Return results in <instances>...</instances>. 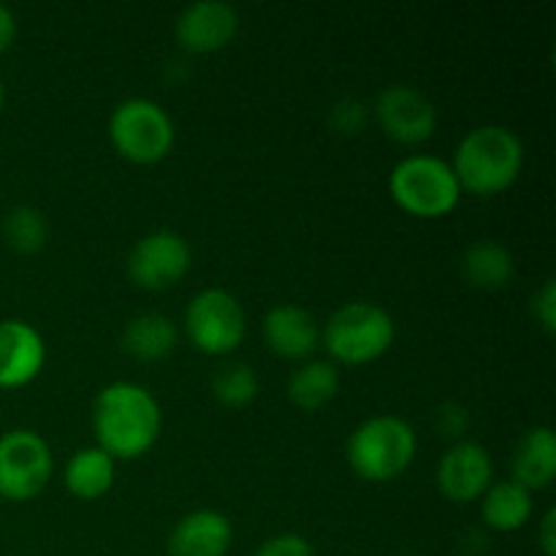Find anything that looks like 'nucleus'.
<instances>
[{
    "label": "nucleus",
    "instance_id": "1",
    "mask_svg": "<svg viewBox=\"0 0 556 556\" xmlns=\"http://www.w3.org/2000/svg\"><path fill=\"white\" fill-rule=\"evenodd\" d=\"M163 410L147 386L136 380L106 383L92 400V432L114 459H136L161 438Z\"/></svg>",
    "mask_w": 556,
    "mask_h": 556
},
{
    "label": "nucleus",
    "instance_id": "2",
    "mask_svg": "<svg viewBox=\"0 0 556 556\" xmlns=\"http://www.w3.org/2000/svg\"><path fill=\"white\" fill-rule=\"evenodd\" d=\"M462 190L494 195L510 188L525 166V144L508 125L486 123L467 130L451 157Z\"/></svg>",
    "mask_w": 556,
    "mask_h": 556
},
{
    "label": "nucleus",
    "instance_id": "3",
    "mask_svg": "<svg viewBox=\"0 0 556 556\" xmlns=\"http://www.w3.org/2000/svg\"><path fill=\"white\" fill-rule=\"evenodd\" d=\"M418 434L410 421L394 413L364 418L345 443L348 465L364 481H394L416 459Z\"/></svg>",
    "mask_w": 556,
    "mask_h": 556
},
{
    "label": "nucleus",
    "instance_id": "4",
    "mask_svg": "<svg viewBox=\"0 0 556 556\" xmlns=\"http://www.w3.org/2000/svg\"><path fill=\"white\" fill-rule=\"evenodd\" d=\"M389 190L402 210L418 217L448 215L462 199V185L451 161L432 152L400 157L389 174Z\"/></svg>",
    "mask_w": 556,
    "mask_h": 556
},
{
    "label": "nucleus",
    "instance_id": "5",
    "mask_svg": "<svg viewBox=\"0 0 556 556\" xmlns=\"http://www.w3.org/2000/svg\"><path fill=\"white\" fill-rule=\"evenodd\" d=\"M394 337V318L375 302L342 304L320 326V342L329 351L331 362L342 364H364L383 356Z\"/></svg>",
    "mask_w": 556,
    "mask_h": 556
},
{
    "label": "nucleus",
    "instance_id": "6",
    "mask_svg": "<svg viewBox=\"0 0 556 556\" xmlns=\"http://www.w3.org/2000/svg\"><path fill=\"white\" fill-rule=\"evenodd\" d=\"M109 139L128 161L155 163L172 152L177 128L168 109L155 98L130 96L109 114Z\"/></svg>",
    "mask_w": 556,
    "mask_h": 556
},
{
    "label": "nucleus",
    "instance_id": "7",
    "mask_svg": "<svg viewBox=\"0 0 556 556\" xmlns=\"http://www.w3.org/2000/svg\"><path fill=\"white\" fill-rule=\"evenodd\" d=\"M185 331L204 353H231L248 331L242 302L228 288H201L185 307Z\"/></svg>",
    "mask_w": 556,
    "mask_h": 556
},
{
    "label": "nucleus",
    "instance_id": "8",
    "mask_svg": "<svg viewBox=\"0 0 556 556\" xmlns=\"http://www.w3.org/2000/svg\"><path fill=\"white\" fill-rule=\"evenodd\" d=\"M52 470V448L36 429H9L0 434V497L14 503L36 497Z\"/></svg>",
    "mask_w": 556,
    "mask_h": 556
},
{
    "label": "nucleus",
    "instance_id": "9",
    "mask_svg": "<svg viewBox=\"0 0 556 556\" xmlns=\"http://www.w3.org/2000/svg\"><path fill=\"white\" fill-rule=\"evenodd\" d=\"M193 261L190 242L179 231L172 228H155L136 239L134 248L128 250V275L136 286L141 288H168L182 280Z\"/></svg>",
    "mask_w": 556,
    "mask_h": 556
},
{
    "label": "nucleus",
    "instance_id": "10",
    "mask_svg": "<svg viewBox=\"0 0 556 556\" xmlns=\"http://www.w3.org/2000/svg\"><path fill=\"white\" fill-rule=\"evenodd\" d=\"M372 114L380 123V128L391 136V139L402 141V144H418L427 141L438 128V106L432 98L424 90L413 85H396L383 87L372 103Z\"/></svg>",
    "mask_w": 556,
    "mask_h": 556
},
{
    "label": "nucleus",
    "instance_id": "11",
    "mask_svg": "<svg viewBox=\"0 0 556 556\" xmlns=\"http://www.w3.org/2000/svg\"><path fill=\"white\" fill-rule=\"evenodd\" d=\"M494 459L489 448L478 440H456L443 451L434 470V481L443 497L451 503H470L481 500V494L492 486Z\"/></svg>",
    "mask_w": 556,
    "mask_h": 556
},
{
    "label": "nucleus",
    "instance_id": "12",
    "mask_svg": "<svg viewBox=\"0 0 556 556\" xmlns=\"http://www.w3.org/2000/svg\"><path fill=\"white\" fill-rule=\"evenodd\" d=\"M239 30V11L228 0H193L174 22L177 41L190 52H215Z\"/></svg>",
    "mask_w": 556,
    "mask_h": 556
},
{
    "label": "nucleus",
    "instance_id": "13",
    "mask_svg": "<svg viewBox=\"0 0 556 556\" xmlns=\"http://www.w3.org/2000/svg\"><path fill=\"white\" fill-rule=\"evenodd\" d=\"M47 362L41 331L22 318L0 320V389H20L38 378Z\"/></svg>",
    "mask_w": 556,
    "mask_h": 556
},
{
    "label": "nucleus",
    "instance_id": "14",
    "mask_svg": "<svg viewBox=\"0 0 556 556\" xmlns=\"http://www.w3.org/2000/svg\"><path fill=\"white\" fill-rule=\"evenodd\" d=\"M264 340L282 358H309L320 342V324L302 304H275L264 315Z\"/></svg>",
    "mask_w": 556,
    "mask_h": 556
},
{
    "label": "nucleus",
    "instance_id": "15",
    "mask_svg": "<svg viewBox=\"0 0 556 556\" xmlns=\"http://www.w3.org/2000/svg\"><path fill=\"white\" fill-rule=\"evenodd\" d=\"M231 541V519L223 510L199 508L174 525L166 546L172 556H226Z\"/></svg>",
    "mask_w": 556,
    "mask_h": 556
},
{
    "label": "nucleus",
    "instance_id": "16",
    "mask_svg": "<svg viewBox=\"0 0 556 556\" xmlns=\"http://www.w3.org/2000/svg\"><path fill=\"white\" fill-rule=\"evenodd\" d=\"M510 472L514 481L525 489L548 486L556 476V434L548 424H535L525 429L510 456Z\"/></svg>",
    "mask_w": 556,
    "mask_h": 556
},
{
    "label": "nucleus",
    "instance_id": "17",
    "mask_svg": "<svg viewBox=\"0 0 556 556\" xmlns=\"http://www.w3.org/2000/svg\"><path fill=\"white\" fill-rule=\"evenodd\" d=\"M179 329L168 315L163 313H139L125 324L119 345L128 356L139 358V362H157L166 358L168 353L177 348Z\"/></svg>",
    "mask_w": 556,
    "mask_h": 556
},
{
    "label": "nucleus",
    "instance_id": "18",
    "mask_svg": "<svg viewBox=\"0 0 556 556\" xmlns=\"http://www.w3.org/2000/svg\"><path fill=\"white\" fill-rule=\"evenodd\" d=\"M114 472H117V459L101 445H85L74 451L65 462L63 481L74 497L98 500L112 489Z\"/></svg>",
    "mask_w": 556,
    "mask_h": 556
},
{
    "label": "nucleus",
    "instance_id": "19",
    "mask_svg": "<svg viewBox=\"0 0 556 556\" xmlns=\"http://www.w3.org/2000/svg\"><path fill=\"white\" fill-rule=\"evenodd\" d=\"M514 253L500 239L481 237L467 244L465 253H462V275L476 288H486V291L503 288L514 277Z\"/></svg>",
    "mask_w": 556,
    "mask_h": 556
},
{
    "label": "nucleus",
    "instance_id": "20",
    "mask_svg": "<svg viewBox=\"0 0 556 556\" xmlns=\"http://www.w3.org/2000/svg\"><path fill=\"white\" fill-rule=\"evenodd\" d=\"M340 389V367L331 358H304L291 375H288V400L302 410H318L326 402L334 400Z\"/></svg>",
    "mask_w": 556,
    "mask_h": 556
},
{
    "label": "nucleus",
    "instance_id": "21",
    "mask_svg": "<svg viewBox=\"0 0 556 556\" xmlns=\"http://www.w3.org/2000/svg\"><path fill=\"white\" fill-rule=\"evenodd\" d=\"M481 516L497 532L521 530L532 516V492L514 478L492 481V486L481 494Z\"/></svg>",
    "mask_w": 556,
    "mask_h": 556
},
{
    "label": "nucleus",
    "instance_id": "22",
    "mask_svg": "<svg viewBox=\"0 0 556 556\" xmlns=\"http://www.w3.org/2000/svg\"><path fill=\"white\" fill-rule=\"evenodd\" d=\"M49 223L38 206L16 204L3 215V239L16 253H38L47 244Z\"/></svg>",
    "mask_w": 556,
    "mask_h": 556
},
{
    "label": "nucleus",
    "instance_id": "23",
    "mask_svg": "<svg viewBox=\"0 0 556 556\" xmlns=\"http://www.w3.org/2000/svg\"><path fill=\"white\" fill-rule=\"evenodd\" d=\"M212 394L226 407H244L258 396V375L244 362H226L212 375Z\"/></svg>",
    "mask_w": 556,
    "mask_h": 556
},
{
    "label": "nucleus",
    "instance_id": "24",
    "mask_svg": "<svg viewBox=\"0 0 556 556\" xmlns=\"http://www.w3.org/2000/svg\"><path fill=\"white\" fill-rule=\"evenodd\" d=\"M434 429H438L443 438L456 440H465L467 429H470V410H467L462 402L448 400L434 410Z\"/></svg>",
    "mask_w": 556,
    "mask_h": 556
},
{
    "label": "nucleus",
    "instance_id": "25",
    "mask_svg": "<svg viewBox=\"0 0 556 556\" xmlns=\"http://www.w3.org/2000/svg\"><path fill=\"white\" fill-rule=\"evenodd\" d=\"M253 556H315V548L304 535L280 532V535L266 538Z\"/></svg>",
    "mask_w": 556,
    "mask_h": 556
},
{
    "label": "nucleus",
    "instance_id": "26",
    "mask_svg": "<svg viewBox=\"0 0 556 556\" xmlns=\"http://www.w3.org/2000/svg\"><path fill=\"white\" fill-rule=\"evenodd\" d=\"M367 103L358 101V98L348 96V98H340V101L334 103V109H331V125H334L337 130H342V134H356V130L364 128V123H367Z\"/></svg>",
    "mask_w": 556,
    "mask_h": 556
},
{
    "label": "nucleus",
    "instance_id": "27",
    "mask_svg": "<svg viewBox=\"0 0 556 556\" xmlns=\"http://www.w3.org/2000/svg\"><path fill=\"white\" fill-rule=\"evenodd\" d=\"M532 313H535L538 324L546 331H554L556 326V280L548 277L543 280V286L538 288L535 296H532Z\"/></svg>",
    "mask_w": 556,
    "mask_h": 556
},
{
    "label": "nucleus",
    "instance_id": "28",
    "mask_svg": "<svg viewBox=\"0 0 556 556\" xmlns=\"http://www.w3.org/2000/svg\"><path fill=\"white\" fill-rule=\"evenodd\" d=\"M538 543L546 556H556V508H548L541 516V527H538Z\"/></svg>",
    "mask_w": 556,
    "mask_h": 556
},
{
    "label": "nucleus",
    "instance_id": "29",
    "mask_svg": "<svg viewBox=\"0 0 556 556\" xmlns=\"http://www.w3.org/2000/svg\"><path fill=\"white\" fill-rule=\"evenodd\" d=\"M16 38V14L5 3H0V52L14 43Z\"/></svg>",
    "mask_w": 556,
    "mask_h": 556
},
{
    "label": "nucleus",
    "instance_id": "30",
    "mask_svg": "<svg viewBox=\"0 0 556 556\" xmlns=\"http://www.w3.org/2000/svg\"><path fill=\"white\" fill-rule=\"evenodd\" d=\"M3 101H5V87H3V79H0V109H3Z\"/></svg>",
    "mask_w": 556,
    "mask_h": 556
},
{
    "label": "nucleus",
    "instance_id": "31",
    "mask_svg": "<svg viewBox=\"0 0 556 556\" xmlns=\"http://www.w3.org/2000/svg\"><path fill=\"white\" fill-rule=\"evenodd\" d=\"M391 556H413V554H391Z\"/></svg>",
    "mask_w": 556,
    "mask_h": 556
},
{
    "label": "nucleus",
    "instance_id": "32",
    "mask_svg": "<svg viewBox=\"0 0 556 556\" xmlns=\"http://www.w3.org/2000/svg\"><path fill=\"white\" fill-rule=\"evenodd\" d=\"M459 556H470V554H459Z\"/></svg>",
    "mask_w": 556,
    "mask_h": 556
}]
</instances>
